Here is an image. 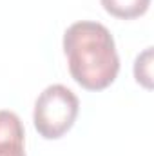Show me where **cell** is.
I'll return each instance as SVG.
<instances>
[{"label":"cell","instance_id":"obj_3","mask_svg":"<svg viewBox=\"0 0 154 156\" xmlns=\"http://www.w3.org/2000/svg\"><path fill=\"white\" fill-rule=\"evenodd\" d=\"M24 125L13 111H0V151L24 147Z\"/></svg>","mask_w":154,"mask_h":156},{"label":"cell","instance_id":"obj_6","mask_svg":"<svg viewBox=\"0 0 154 156\" xmlns=\"http://www.w3.org/2000/svg\"><path fill=\"white\" fill-rule=\"evenodd\" d=\"M0 156H26L24 147H16V149H4L0 151Z\"/></svg>","mask_w":154,"mask_h":156},{"label":"cell","instance_id":"obj_5","mask_svg":"<svg viewBox=\"0 0 154 156\" xmlns=\"http://www.w3.org/2000/svg\"><path fill=\"white\" fill-rule=\"evenodd\" d=\"M134 78L145 89H152V47H147L138 55L134 62Z\"/></svg>","mask_w":154,"mask_h":156},{"label":"cell","instance_id":"obj_2","mask_svg":"<svg viewBox=\"0 0 154 156\" xmlns=\"http://www.w3.org/2000/svg\"><path fill=\"white\" fill-rule=\"evenodd\" d=\"M78 111L80 102L76 94L62 83H53L40 93L35 102V129L45 140H58L71 131Z\"/></svg>","mask_w":154,"mask_h":156},{"label":"cell","instance_id":"obj_1","mask_svg":"<svg viewBox=\"0 0 154 156\" xmlns=\"http://www.w3.org/2000/svg\"><path fill=\"white\" fill-rule=\"evenodd\" d=\"M64 53L73 80L87 91H103L118 76L114 38L100 22L82 20L69 26L64 33Z\"/></svg>","mask_w":154,"mask_h":156},{"label":"cell","instance_id":"obj_4","mask_svg":"<svg viewBox=\"0 0 154 156\" xmlns=\"http://www.w3.org/2000/svg\"><path fill=\"white\" fill-rule=\"evenodd\" d=\"M103 9L120 20H132L140 18L147 13L151 0H100Z\"/></svg>","mask_w":154,"mask_h":156}]
</instances>
